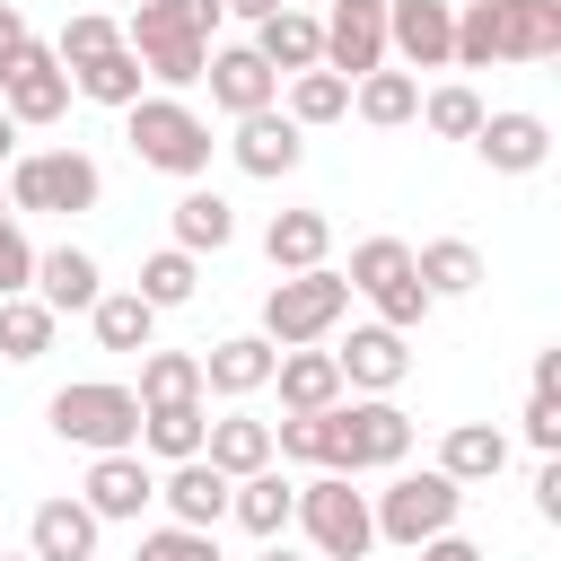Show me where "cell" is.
<instances>
[{"instance_id":"obj_1","label":"cell","mask_w":561,"mask_h":561,"mask_svg":"<svg viewBox=\"0 0 561 561\" xmlns=\"http://www.w3.org/2000/svg\"><path fill=\"white\" fill-rule=\"evenodd\" d=\"M219 0H131V26L123 44L140 53V70L175 96V88H202V61H210V35H219Z\"/></svg>"},{"instance_id":"obj_2","label":"cell","mask_w":561,"mask_h":561,"mask_svg":"<svg viewBox=\"0 0 561 561\" xmlns=\"http://www.w3.org/2000/svg\"><path fill=\"white\" fill-rule=\"evenodd\" d=\"M561 53V0H473L456 9V70H491V61H552Z\"/></svg>"},{"instance_id":"obj_3","label":"cell","mask_w":561,"mask_h":561,"mask_svg":"<svg viewBox=\"0 0 561 561\" xmlns=\"http://www.w3.org/2000/svg\"><path fill=\"white\" fill-rule=\"evenodd\" d=\"M351 316V280L333 263H307V272H280L263 289V342L272 351H298V342H324L333 324Z\"/></svg>"},{"instance_id":"obj_4","label":"cell","mask_w":561,"mask_h":561,"mask_svg":"<svg viewBox=\"0 0 561 561\" xmlns=\"http://www.w3.org/2000/svg\"><path fill=\"white\" fill-rule=\"evenodd\" d=\"M289 526L316 543V561H368V543H377L368 491H351V473H316V482H298Z\"/></svg>"},{"instance_id":"obj_5","label":"cell","mask_w":561,"mask_h":561,"mask_svg":"<svg viewBox=\"0 0 561 561\" xmlns=\"http://www.w3.org/2000/svg\"><path fill=\"white\" fill-rule=\"evenodd\" d=\"M123 131H131V158L158 167V175H202L210 167V123L184 105V96H131L123 105Z\"/></svg>"},{"instance_id":"obj_6","label":"cell","mask_w":561,"mask_h":561,"mask_svg":"<svg viewBox=\"0 0 561 561\" xmlns=\"http://www.w3.org/2000/svg\"><path fill=\"white\" fill-rule=\"evenodd\" d=\"M44 421H53V438L105 456V447H131V438H140V394L114 386V377H79V386H61V394L44 403Z\"/></svg>"},{"instance_id":"obj_7","label":"cell","mask_w":561,"mask_h":561,"mask_svg":"<svg viewBox=\"0 0 561 561\" xmlns=\"http://www.w3.org/2000/svg\"><path fill=\"white\" fill-rule=\"evenodd\" d=\"M342 280H351V298H368V307H377V324H394V333H412V324L438 307V298L412 280V245H403V237H359Z\"/></svg>"},{"instance_id":"obj_8","label":"cell","mask_w":561,"mask_h":561,"mask_svg":"<svg viewBox=\"0 0 561 561\" xmlns=\"http://www.w3.org/2000/svg\"><path fill=\"white\" fill-rule=\"evenodd\" d=\"M456 508H465V482H447L438 465H421V473H394L377 500H368V517H377V543H430V535H447L456 526Z\"/></svg>"},{"instance_id":"obj_9","label":"cell","mask_w":561,"mask_h":561,"mask_svg":"<svg viewBox=\"0 0 561 561\" xmlns=\"http://www.w3.org/2000/svg\"><path fill=\"white\" fill-rule=\"evenodd\" d=\"M96 193H105V175H96L88 149L9 158V202H18V210H61V219H79V210H96Z\"/></svg>"},{"instance_id":"obj_10","label":"cell","mask_w":561,"mask_h":561,"mask_svg":"<svg viewBox=\"0 0 561 561\" xmlns=\"http://www.w3.org/2000/svg\"><path fill=\"white\" fill-rule=\"evenodd\" d=\"M0 114L9 123H61L70 114V70L53 61V44H18L9 61H0Z\"/></svg>"},{"instance_id":"obj_11","label":"cell","mask_w":561,"mask_h":561,"mask_svg":"<svg viewBox=\"0 0 561 561\" xmlns=\"http://www.w3.org/2000/svg\"><path fill=\"white\" fill-rule=\"evenodd\" d=\"M324 70L359 79V70H386V0H324Z\"/></svg>"},{"instance_id":"obj_12","label":"cell","mask_w":561,"mask_h":561,"mask_svg":"<svg viewBox=\"0 0 561 561\" xmlns=\"http://www.w3.org/2000/svg\"><path fill=\"white\" fill-rule=\"evenodd\" d=\"M333 368H342V386H359V394H394V386L412 377V333H394V324H351V342L333 351Z\"/></svg>"},{"instance_id":"obj_13","label":"cell","mask_w":561,"mask_h":561,"mask_svg":"<svg viewBox=\"0 0 561 561\" xmlns=\"http://www.w3.org/2000/svg\"><path fill=\"white\" fill-rule=\"evenodd\" d=\"M456 44V0H386V53H403V70H447Z\"/></svg>"},{"instance_id":"obj_14","label":"cell","mask_w":561,"mask_h":561,"mask_svg":"<svg viewBox=\"0 0 561 561\" xmlns=\"http://www.w3.org/2000/svg\"><path fill=\"white\" fill-rule=\"evenodd\" d=\"M202 79H210V105L237 123V114H263L272 96H280V70L254 53V44H219L210 61H202Z\"/></svg>"},{"instance_id":"obj_15","label":"cell","mask_w":561,"mask_h":561,"mask_svg":"<svg viewBox=\"0 0 561 561\" xmlns=\"http://www.w3.org/2000/svg\"><path fill=\"white\" fill-rule=\"evenodd\" d=\"M473 149H482V167H491V175H535V167L552 158V123H543V114H526V105H508V114H482Z\"/></svg>"},{"instance_id":"obj_16","label":"cell","mask_w":561,"mask_h":561,"mask_svg":"<svg viewBox=\"0 0 561 561\" xmlns=\"http://www.w3.org/2000/svg\"><path fill=\"white\" fill-rule=\"evenodd\" d=\"M228 158L245 167V175H263V184H280L298 158H307V131L280 114V105H263V114H237V140H228Z\"/></svg>"},{"instance_id":"obj_17","label":"cell","mask_w":561,"mask_h":561,"mask_svg":"<svg viewBox=\"0 0 561 561\" xmlns=\"http://www.w3.org/2000/svg\"><path fill=\"white\" fill-rule=\"evenodd\" d=\"M88 508H96V526H114V517H140L149 500H158V473L140 465V447H105L96 465H88V491H79Z\"/></svg>"},{"instance_id":"obj_18","label":"cell","mask_w":561,"mask_h":561,"mask_svg":"<svg viewBox=\"0 0 561 561\" xmlns=\"http://www.w3.org/2000/svg\"><path fill=\"white\" fill-rule=\"evenodd\" d=\"M158 500H167V517H175V526L219 535V517H228V473H219L210 456H184V465H167V473H158Z\"/></svg>"},{"instance_id":"obj_19","label":"cell","mask_w":561,"mask_h":561,"mask_svg":"<svg viewBox=\"0 0 561 561\" xmlns=\"http://www.w3.org/2000/svg\"><path fill=\"white\" fill-rule=\"evenodd\" d=\"M272 342L263 333H228V342H210L202 351V394H228V403H245V394H263L272 386Z\"/></svg>"},{"instance_id":"obj_20","label":"cell","mask_w":561,"mask_h":561,"mask_svg":"<svg viewBox=\"0 0 561 561\" xmlns=\"http://www.w3.org/2000/svg\"><path fill=\"white\" fill-rule=\"evenodd\" d=\"M289 500H298V482H289L280 465H254V473H237V482H228V517H237L254 543L289 535Z\"/></svg>"},{"instance_id":"obj_21","label":"cell","mask_w":561,"mask_h":561,"mask_svg":"<svg viewBox=\"0 0 561 561\" xmlns=\"http://www.w3.org/2000/svg\"><path fill=\"white\" fill-rule=\"evenodd\" d=\"M96 508L88 500H44L35 517H26V552L35 561H96Z\"/></svg>"},{"instance_id":"obj_22","label":"cell","mask_w":561,"mask_h":561,"mask_svg":"<svg viewBox=\"0 0 561 561\" xmlns=\"http://www.w3.org/2000/svg\"><path fill=\"white\" fill-rule=\"evenodd\" d=\"M96 289H105V272H96L88 245H53V254H35V298H44L53 316H88Z\"/></svg>"},{"instance_id":"obj_23","label":"cell","mask_w":561,"mask_h":561,"mask_svg":"<svg viewBox=\"0 0 561 561\" xmlns=\"http://www.w3.org/2000/svg\"><path fill=\"white\" fill-rule=\"evenodd\" d=\"M272 386H280V412H324V403H342V394H351V386H342V368H333V351H316V342L280 351V359H272Z\"/></svg>"},{"instance_id":"obj_24","label":"cell","mask_w":561,"mask_h":561,"mask_svg":"<svg viewBox=\"0 0 561 561\" xmlns=\"http://www.w3.org/2000/svg\"><path fill=\"white\" fill-rule=\"evenodd\" d=\"M254 53H263L280 79L316 70V61H324V26H316V9H272V18L254 26Z\"/></svg>"},{"instance_id":"obj_25","label":"cell","mask_w":561,"mask_h":561,"mask_svg":"<svg viewBox=\"0 0 561 561\" xmlns=\"http://www.w3.org/2000/svg\"><path fill=\"white\" fill-rule=\"evenodd\" d=\"M167 219H175V245H184V254H219V245L237 237V210H228V193H210V184H184Z\"/></svg>"},{"instance_id":"obj_26","label":"cell","mask_w":561,"mask_h":561,"mask_svg":"<svg viewBox=\"0 0 561 561\" xmlns=\"http://www.w3.org/2000/svg\"><path fill=\"white\" fill-rule=\"evenodd\" d=\"M263 254H272V272H307V263L333 254V219H324V210H272Z\"/></svg>"},{"instance_id":"obj_27","label":"cell","mask_w":561,"mask_h":561,"mask_svg":"<svg viewBox=\"0 0 561 561\" xmlns=\"http://www.w3.org/2000/svg\"><path fill=\"white\" fill-rule=\"evenodd\" d=\"M202 430H210L202 403H140V438L131 447H149L158 465H184V456H202Z\"/></svg>"},{"instance_id":"obj_28","label":"cell","mask_w":561,"mask_h":561,"mask_svg":"<svg viewBox=\"0 0 561 561\" xmlns=\"http://www.w3.org/2000/svg\"><path fill=\"white\" fill-rule=\"evenodd\" d=\"M202 456L237 482V473H254V465H272V421H254V412H219L210 430H202Z\"/></svg>"},{"instance_id":"obj_29","label":"cell","mask_w":561,"mask_h":561,"mask_svg":"<svg viewBox=\"0 0 561 561\" xmlns=\"http://www.w3.org/2000/svg\"><path fill=\"white\" fill-rule=\"evenodd\" d=\"M500 465H508V438H500L491 421H456V430L438 438V473H447V482H500Z\"/></svg>"},{"instance_id":"obj_30","label":"cell","mask_w":561,"mask_h":561,"mask_svg":"<svg viewBox=\"0 0 561 561\" xmlns=\"http://www.w3.org/2000/svg\"><path fill=\"white\" fill-rule=\"evenodd\" d=\"M70 88H79L88 105H114V114H123L131 96H149V70H140V53H131V44H114V53L79 61V70H70Z\"/></svg>"},{"instance_id":"obj_31","label":"cell","mask_w":561,"mask_h":561,"mask_svg":"<svg viewBox=\"0 0 561 561\" xmlns=\"http://www.w3.org/2000/svg\"><path fill=\"white\" fill-rule=\"evenodd\" d=\"M351 114L377 123V131H394V123L421 114V79H412V70H359V79H351Z\"/></svg>"},{"instance_id":"obj_32","label":"cell","mask_w":561,"mask_h":561,"mask_svg":"<svg viewBox=\"0 0 561 561\" xmlns=\"http://www.w3.org/2000/svg\"><path fill=\"white\" fill-rule=\"evenodd\" d=\"M412 280L430 298H465V289H482V254L465 237H430V245H412Z\"/></svg>"},{"instance_id":"obj_33","label":"cell","mask_w":561,"mask_h":561,"mask_svg":"<svg viewBox=\"0 0 561 561\" xmlns=\"http://www.w3.org/2000/svg\"><path fill=\"white\" fill-rule=\"evenodd\" d=\"M88 324H96V342H105V351H149V333H158V307H149L140 289H96Z\"/></svg>"},{"instance_id":"obj_34","label":"cell","mask_w":561,"mask_h":561,"mask_svg":"<svg viewBox=\"0 0 561 561\" xmlns=\"http://www.w3.org/2000/svg\"><path fill=\"white\" fill-rule=\"evenodd\" d=\"M140 403H202V351H140Z\"/></svg>"},{"instance_id":"obj_35","label":"cell","mask_w":561,"mask_h":561,"mask_svg":"<svg viewBox=\"0 0 561 561\" xmlns=\"http://www.w3.org/2000/svg\"><path fill=\"white\" fill-rule=\"evenodd\" d=\"M53 324H61V316H53L35 289L0 298V359H18V368H26V359H44V351H53Z\"/></svg>"},{"instance_id":"obj_36","label":"cell","mask_w":561,"mask_h":561,"mask_svg":"<svg viewBox=\"0 0 561 561\" xmlns=\"http://www.w3.org/2000/svg\"><path fill=\"white\" fill-rule=\"evenodd\" d=\"M280 114H289L298 131H316V123H342V114H351V79L316 61V70H298V79H289V105H280Z\"/></svg>"},{"instance_id":"obj_37","label":"cell","mask_w":561,"mask_h":561,"mask_svg":"<svg viewBox=\"0 0 561 561\" xmlns=\"http://www.w3.org/2000/svg\"><path fill=\"white\" fill-rule=\"evenodd\" d=\"M131 289H140V298L167 316V307H184V298L202 289V254H184V245H158V254L140 263V280H131Z\"/></svg>"},{"instance_id":"obj_38","label":"cell","mask_w":561,"mask_h":561,"mask_svg":"<svg viewBox=\"0 0 561 561\" xmlns=\"http://www.w3.org/2000/svg\"><path fill=\"white\" fill-rule=\"evenodd\" d=\"M482 114H491V105H482L465 79H447V88H430V96H421V123H430L438 140H473V131H482Z\"/></svg>"},{"instance_id":"obj_39","label":"cell","mask_w":561,"mask_h":561,"mask_svg":"<svg viewBox=\"0 0 561 561\" xmlns=\"http://www.w3.org/2000/svg\"><path fill=\"white\" fill-rule=\"evenodd\" d=\"M114 44H123V26H114L105 9H79V18H61V44H53V61H61V70H79V61L114 53Z\"/></svg>"},{"instance_id":"obj_40","label":"cell","mask_w":561,"mask_h":561,"mask_svg":"<svg viewBox=\"0 0 561 561\" xmlns=\"http://www.w3.org/2000/svg\"><path fill=\"white\" fill-rule=\"evenodd\" d=\"M131 561H219V535H202V526H158V535H140V552Z\"/></svg>"},{"instance_id":"obj_41","label":"cell","mask_w":561,"mask_h":561,"mask_svg":"<svg viewBox=\"0 0 561 561\" xmlns=\"http://www.w3.org/2000/svg\"><path fill=\"white\" fill-rule=\"evenodd\" d=\"M18 289H35V245L18 219H0V298H18Z\"/></svg>"},{"instance_id":"obj_42","label":"cell","mask_w":561,"mask_h":561,"mask_svg":"<svg viewBox=\"0 0 561 561\" xmlns=\"http://www.w3.org/2000/svg\"><path fill=\"white\" fill-rule=\"evenodd\" d=\"M526 447L561 456V394H526Z\"/></svg>"},{"instance_id":"obj_43","label":"cell","mask_w":561,"mask_h":561,"mask_svg":"<svg viewBox=\"0 0 561 561\" xmlns=\"http://www.w3.org/2000/svg\"><path fill=\"white\" fill-rule=\"evenodd\" d=\"M535 517L561 526V456H543V473H535Z\"/></svg>"},{"instance_id":"obj_44","label":"cell","mask_w":561,"mask_h":561,"mask_svg":"<svg viewBox=\"0 0 561 561\" xmlns=\"http://www.w3.org/2000/svg\"><path fill=\"white\" fill-rule=\"evenodd\" d=\"M412 552H421V561H482V552H473L456 526H447V535H430V543H412Z\"/></svg>"},{"instance_id":"obj_45","label":"cell","mask_w":561,"mask_h":561,"mask_svg":"<svg viewBox=\"0 0 561 561\" xmlns=\"http://www.w3.org/2000/svg\"><path fill=\"white\" fill-rule=\"evenodd\" d=\"M535 394H561V351H535Z\"/></svg>"},{"instance_id":"obj_46","label":"cell","mask_w":561,"mask_h":561,"mask_svg":"<svg viewBox=\"0 0 561 561\" xmlns=\"http://www.w3.org/2000/svg\"><path fill=\"white\" fill-rule=\"evenodd\" d=\"M18 44H26V18H18V9H9V0H0V61H9V53H18Z\"/></svg>"},{"instance_id":"obj_47","label":"cell","mask_w":561,"mask_h":561,"mask_svg":"<svg viewBox=\"0 0 561 561\" xmlns=\"http://www.w3.org/2000/svg\"><path fill=\"white\" fill-rule=\"evenodd\" d=\"M219 9H228V18H254V26H263V18H272V9H289V0H219Z\"/></svg>"},{"instance_id":"obj_48","label":"cell","mask_w":561,"mask_h":561,"mask_svg":"<svg viewBox=\"0 0 561 561\" xmlns=\"http://www.w3.org/2000/svg\"><path fill=\"white\" fill-rule=\"evenodd\" d=\"M254 561H307V552H289V543H280V535H272V543H263V552H254Z\"/></svg>"},{"instance_id":"obj_49","label":"cell","mask_w":561,"mask_h":561,"mask_svg":"<svg viewBox=\"0 0 561 561\" xmlns=\"http://www.w3.org/2000/svg\"><path fill=\"white\" fill-rule=\"evenodd\" d=\"M9 158H18V123L0 114V167H9Z\"/></svg>"},{"instance_id":"obj_50","label":"cell","mask_w":561,"mask_h":561,"mask_svg":"<svg viewBox=\"0 0 561 561\" xmlns=\"http://www.w3.org/2000/svg\"><path fill=\"white\" fill-rule=\"evenodd\" d=\"M289 9H324V0H289Z\"/></svg>"},{"instance_id":"obj_51","label":"cell","mask_w":561,"mask_h":561,"mask_svg":"<svg viewBox=\"0 0 561 561\" xmlns=\"http://www.w3.org/2000/svg\"><path fill=\"white\" fill-rule=\"evenodd\" d=\"M0 561H35V552H0Z\"/></svg>"}]
</instances>
